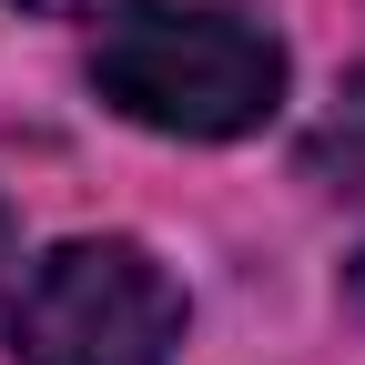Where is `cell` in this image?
Instances as JSON below:
<instances>
[{
    "label": "cell",
    "instance_id": "3",
    "mask_svg": "<svg viewBox=\"0 0 365 365\" xmlns=\"http://www.w3.org/2000/svg\"><path fill=\"white\" fill-rule=\"evenodd\" d=\"M21 11H41V21H91V31H102L122 0H21Z\"/></svg>",
    "mask_w": 365,
    "mask_h": 365
},
{
    "label": "cell",
    "instance_id": "1",
    "mask_svg": "<svg viewBox=\"0 0 365 365\" xmlns=\"http://www.w3.org/2000/svg\"><path fill=\"white\" fill-rule=\"evenodd\" d=\"M91 91L163 143H244L284 112V41L203 0H122L91 31Z\"/></svg>",
    "mask_w": 365,
    "mask_h": 365
},
{
    "label": "cell",
    "instance_id": "5",
    "mask_svg": "<svg viewBox=\"0 0 365 365\" xmlns=\"http://www.w3.org/2000/svg\"><path fill=\"white\" fill-rule=\"evenodd\" d=\"M0 274H11V213H0Z\"/></svg>",
    "mask_w": 365,
    "mask_h": 365
},
{
    "label": "cell",
    "instance_id": "4",
    "mask_svg": "<svg viewBox=\"0 0 365 365\" xmlns=\"http://www.w3.org/2000/svg\"><path fill=\"white\" fill-rule=\"evenodd\" d=\"M345 304H355V314H365V254H355V264H345Z\"/></svg>",
    "mask_w": 365,
    "mask_h": 365
},
{
    "label": "cell",
    "instance_id": "2",
    "mask_svg": "<svg viewBox=\"0 0 365 365\" xmlns=\"http://www.w3.org/2000/svg\"><path fill=\"white\" fill-rule=\"evenodd\" d=\"M173 345H182V284L132 234H71L11 294L21 365H173Z\"/></svg>",
    "mask_w": 365,
    "mask_h": 365
}]
</instances>
